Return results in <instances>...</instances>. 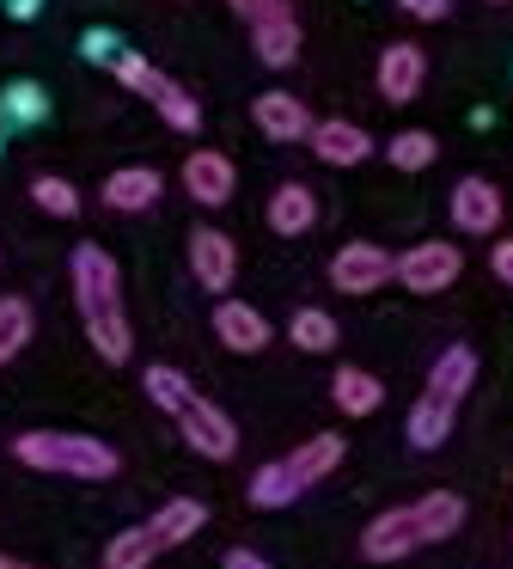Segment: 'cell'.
I'll use <instances>...</instances> for the list:
<instances>
[{
	"mask_svg": "<svg viewBox=\"0 0 513 569\" xmlns=\"http://www.w3.org/2000/svg\"><path fill=\"white\" fill-rule=\"evenodd\" d=\"M398 7H403L410 19H422V26H440V19L452 13V0H398Z\"/></svg>",
	"mask_w": 513,
	"mask_h": 569,
	"instance_id": "1f68e13d",
	"label": "cell"
},
{
	"mask_svg": "<svg viewBox=\"0 0 513 569\" xmlns=\"http://www.w3.org/2000/svg\"><path fill=\"white\" fill-rule=\"evenodd\" d=\"M251 123L263 129L275 148H288V141H305V136H312L318 117L305 111V99H293V92H275V87H269V92H256V99H251Z\"/></svg>",
	"mask_w": 513,
	"mask_h": 569,
	"instance_id": "4fadbf2b",
	"label": "cell"
},
{
	"mask_svg": "<svg viewBox=\"0 0 513 569\" xmlns=\"http://www.w3.org/2000/svg\"><path fill=\"white\" fill-rule=\"evenodd\" d=\"M80 56H86V62H117V56H122V43H117V31H104V26H98V31H86V38H80Z\"/></svg>",
	"mask_w": 513,
	"mask_h": 569,
	"instance_id": "4dcf8cb0",
	"label": "cell"
},
{
	"mask_svg": "<svg viewBox=\"0 0 513 569\" xmlns=\"http://www.w3.org/2000/svg\"><path fill=\"white\" fill-rule=\"evenodd\" d=\"M471 380H476V349L471 343H452V349H440V356H434L422 392L440 398V405H459V398L471 392Z\"/></svg>",
	"mask_w": 513,
	"mask_h": 569,
	"instance_id": "ac0fdd59",
	"label": "cell"
},
{
	"mask_svg": "<svg viewBox=\"0 0 513 569\" xmlns=\"http://www.w3.org/2000/svg\"><path fill=\"white\" fill-rule=\"evenodd\" d=\"M153 557H159V539L147 532V520L104 545V569H153Z\"/></svg>",
	"mask_w": 513,
	"mask_h": 569,
	"instance_id": "cb8c5ba5",
	"label": "cell"
},
{
	"mask_svg": "<svg viewBox=\"0 0 513 569\" xmlns=\"http://www.w3.org/2000/svg\"><path fill=\"white\" fill-rule=\"evenodd\" d=\"M489 270H495V282L513 288V239H495V246H489Z\"/></svg>",
	"mask_w": 513,
	"mask_h": 569,
	"instance_id": "d6a6232c",
	"label": "cell"
},
{
	"mask_svg": "<svg viewBox=\"0 0 513 569\" xmlns=\"http://www.w3.org/2000/svg\"><path fill=\"white\" fill-rule=\"evenodd\" d=\"M49 117V92L37 80H7L0 87V136H24V129H43Z\"/></svg>",
	"mask_w": 513,
	"mask_h": 569,
	"instance_id": "d6986e66",
	"label": "cell"
},
{
	"mask_svg": "<svg viewBox=\"0 0 513 569\" xmlns=\"http://www.w3.org/2000/svg\"><path fill=\"white\" fill-rule=\"evenodd\" d=\"M422 80H428V50L415 38H398V43L379 50L373 87H379V99H385V104H410L415 92H422Z\"/></svg>",
	"mask_w": 513,
	"mask_h": 569,
	"instance_id": "52a82bcc",
	"label": "cell"
},
{
	"mask_svg": "<svg viewBox=\"0 0 513 569\" xmlns=\"http://www.w3.org/2000/svg\"><path fill=\"white\" fill-rule=\"evenodd\" d=\"M251 50H256V62H263V68H293V62H300V19H293L288 0L269 7V13L251 26Z\"/></svg>",
	"mask_w": 513,
	"mask_h": 569,
	"instance_id": "2e32d148",
	"label": "cell"
},
{
	"mask_svg": "<svg viewBox=\"0 0 513 569\" xmlns=\"http://www.w3.org/2000/svg\"><path fill=\"white\" fill-rule=\"evenodd\" d=\"M153 111L165 117V129H178V136H195V129H202V104H195L178 80H159L153 87Z\"/></svg>",
	"mask_w": 513,
	"mask_h": 569,
	"instance_id": "484cf974",
	"label": "cell"
},
{
	"mask_svg": "<svg viewBox=\"0 0 513 569\" xmlns=\"http://www.w3.org/2000/svg\"><path fill=\"white\" fill-rule=\"evenodd\" d=\"M336 466H342V435L324 429V435H312V441H300L293 453L269 459L251 478V502L256 508H288V502H300L312 483H324Z\"/></svg>",
	"mask_w": 513,
	"mask_h": 569,
	"instance_id": "277c9868",
	"label": "cell"
},
{
	"mask_svg": "<svg viewBox=\"0 0 513 569\" xmlns=\"http://www.w3.org/2000/svg\"><path fill=\"white\" fill-rule=\"evenodd\" d=\"M489 7H507V0H489Z\"/></svg>",
	"mask_w": 513,
	"mask_h": 569,
	"instance_id": "74e56055",
	"label": "cell"
},
{
	"mask_svg": "<svg viewBox=\"0 0 513 569\" xmlns=\"http://www.w3.org/2000/svg\"><path fill=\"white\" fill-rule=\"evenodd\" d=\"M464 276V251L452 239H422L410 251H391V282H403L410 295H446Z\"/></svg>",
	"mask_w": 513,
	"mask_h": 569,
	"instance_id": "5b68a950",
	"label": "cell"
},
{
	"mask_svg": "<svg viewBox=\"0 0 513 569\" xmlns=\"http://www.w3.org/2000/svg\"><path fill=\"white\" fill-rule=\"evenodd\" d=\"M110 80H117V87H129V92H141V99H153V87L165 74H159L153 62H147V56H134V50H122L117 62H110Z\"/></svg>",
	"mask_w": 513,
	"mask_h": 569,
	"instance_id": "f546056e",
	"label": "cell"
},
{
	"mask_svg": "<svg viewBox=\"0 0 513 569\" xmlns=\"http://www.w3.org/2000/svg\"><path fill=\"white\" fill-rule=\"evenodd\" d=\"M305 148H312L324 166H336V172H349V166H366V160H373V136H366L354 117H324V123H312Z\"/></svg>",
	"mask_w": 513,
	"mask_h": 569,
	"instance_id": "8fae6325",
	"label": "cell"
},
{
	"mask_svg": "<svg viewBox=\"0 0 513 569\" xmlns=\"http://www.w3.org/2000/svg\"><path fill=\"white\" fill-rule=\"evenodd\" d=\"M446 214H452V227H459V233L489 239L501 227V190L489 184V178H459V184H452V197H446Z\"/></svg>",
	"mask_w": 513,
	"mask_h": 569,
	"instance_id": "7c38bea8",
	"label": "cell"
},
{
	"mask_svg": "<svg viewBox=\"0 0 513 569\" xmlns=\"http://www.w3.org/2000/svg\"><path fill=\"white\" fill-rule=\"evenodd\" d=\"M12 459L31 471H49V478H86L104 483L117 478V447L98 441V435H68V429H37L12 441Z\"/></svg>",
	"mask_w": 513,
	"mask_h": 569,
	"instance_id": "3957f363",
	"label": "cell"
},
{
	"mask_svg": "<svg viewBox=\"0 0 513 569\" xmlns=\"http://www.w3.org/2000/svg\"><path fill=\"white\" fill-rule=\"evenodd\" d=\"M227 7H232V13L244 19V26H256V19H263L269 7H281V0H227Z\"/></svg>",
	"mask_w": 513,
	"mask_h": 569,
	"instance_id": "836d02e7",
	"label": "cell"
},
{
	"mask_svg": "<svg viewBox=\"0 0 513 569\" xmlns=\"http://www.w3.org/2000/svg\"><path fill=\"white\" fill-rule=\"evenodd\" d=\"M37 13H43V0H7V19H19V26H31Z\"/></svg>",
	"mask_w": 513,
	"mask_h": 569,
	"instance_id": "d590c367",
	"label": "cell"
},
{
	"mask_svg": "<svg viewBox=\"0 0 513 569\" xmlns=\"http://www.w3.org/2000/svg\"><path fill=\"white\" fill-rule=\"evenodd\" d=\"M190 276L208 288V295L227 300L232 282H239V246H232L220 227H190Z\"/></svg>",
	"mask_w": 513,
	"mask_h": 569,
	"instance_id": "ba28073f",
	"label": "cell"
},
{
	"mask_svg": "<svg viewBox=\"0 0 513 569\" xmlns=\"http://www.w3.org/2000/svg\"><path fill=\"white\" fill-rule=\"evenodd\" d=\"M171 422H178V435H183L190 453H202V459H232L239 453V429H232V417L214 405V398L190 392L178 410H171Z\"/></svg>",
	"mask_w": 513,
	"mask_h": 569,
	"instance_id": "8992f818",
	"label": "cell"
},
{
	"mask_svg": "<svg viewBox=\"0 0 513 569\" xmlns=\"http://www.w3.org/2000/svg\"><path fill=\"white\" fill-rule=\"evenodd\" d=\"M178 178H183V190H190V202H202V209H227L232 190H239V166L220 148H195Z\"/></svg>",
	"mask_w": 513,
	"mask_h": 569,
	"instance_id": "30bf717a",
	"label": "cell"
},
{
	"mask_svg": "<svg viewBox=\"0 0 513 569\" xmlns=\"http://www.w3.org/2000/svg\"><path fill=\"white\" fill-rule=\"evenodd\" d=\"M31 202L49 214V221H73V214H80V190H73L68 178H56V172L31 178Z\"/></svg>",
	"mask_w": 513,
	"mask_h": 569,
	"instance_id": "83f0119b",
	"label": "cell"
},
{
	"mask_svg": "<svg viewBox=\"0 0 513 569\" xmlns=\"http://www.w3.org/2000/svg\"><path fill=\"white\" fill-rule=\"evenodd\" d=\"M288 337H293V349H305V356H330V349H336V319H330L324 307H300L288 319Z\"/></svg>",
	"mask_w": 513,
	"mask_h": 569,
	"instance_id": "7402d4cb",
	"label": "cell"
},
{
	"mask_svg": "<svg viewBox=\"0 0 513 569\" xmlns=\"http://www.w3.org/2000/svg\"><path fill=\"white\" fill-rule=\"evenodd\" d=\"M452 417H459V405H440V398H415L410 405V447H440L452 435Z\"/></svg>",
	"mask_w": 513,
	"mask_h": 569,
	"instance_id": "603a6c76",
	"label": "cell"
},
{
	"mask_svg": "<svg viewBox=\"0 0 513 569\" xmlns=\"http://www.w3.org/2000/svg\"><path fill=\"white\" fill-rule=\"evenodd\" d=\"M214 337H220V349H232V356H256V349H269V337H275V325L263 319V312L251 307V300H220L214 307Z\"/></svg>",
	"mask_w": 513,
	"mask_h": 569,
	"instance_id": "5bb4252c",
	"label": "cell"
},
{
	"mask_svg": "<svg viewBox=\"0 0 513 569\" xmlns=\"http://www.w3.org/2000/svg\"><path fill=\"white\" fill-rule=\"evenodd\" d=\"M330 282H336L342 295H373V288L391 282V251L373 246V239H349V246H336V258H330Z\"/></svg>",
	"mask_w": 513,
	"mask_h": 569,
	"instance_id": "9c48e42d",
	"label": "cell"
},
{
	"mask_svg": "<svg viewBox=\"0 0 513 569\" xmlns=\"http://www.w3.org/2000/svg\"><path fill=\"white\" fill-rule=\"evenodd\" d=\"M31 300L19 295H0V361H12L24 343H31Z\"/></svg>",
	"mask_w": 513,
	"mask_h": 569,
	"instance_id": "4316f807",
	"label": "cell"
},
{
	"mask_svg": "<svg viewBox=\"0 0 513 569\" xmlns=\"http://www.w3.org/2000/svg\"><path fill=\"white\" fill-rule=\"evenodd\" d=\"M459 527H464V496H459V490H428L422 502L385 508L379 520H366L361 557H366V563H403L410 551L452 539Z\"/></svg>",
	"mask_w": 513,
	"mask_h": 569,
	"instance_id": "7a4b0ae2",
	"label": "cell"
},
{
	"mask_svg": "<svg viewBox=\"0 0 513 569\" xmlns=\"http://www.w3.org/2000/svg\"><path fill=\"white\" fill-rule=\"evenodd\" d=\"M330 405H336L342 417H373V410L385 405V386L366 368H336L330 373Z\"/></svg>",
	"mask_w": 513,
	"mask_h": 569,
	"instance_id": "44dd1931",
	"label": "cell"
},
{
	"mask_svg": "<svg viewBox=\"0 0 513 569\" xmlns=\"http://www.w3.org/2000/svg\"><path fill=\"white\" fill-rule=\"evenodd\" d=\"M68 276H73V307H80V325H86V343L98 349V361L122 368L134 349V331H129V312H122V270L104 246L80 239L68 258Z\"/></svg>",
	"mask_w": 513,
	"mask_h": 569,
	"instance_id": "6da1fadb",
	"label": "cell"
},
{
	"mask_svg": "<svg viewBox=\"0 0 513 569\" xmlns=\"http://www.w3.org/2000/svg\"><path fill=\"white\" fill-rule=\"evenodd\" d=\"M98 197H104V209H117V214H147L159 197H165V178H159L153 166H117Z\"/></svg>",
	"mask_w": 513,
	"mask_h": 569,
	"instance_id": "e0dca14e",
	"label": "cell"
},
{
	"mask_svg": "<svg viewBox=\"0 0 513 569\" xmlns=\"http://www.w3.org/2000/svg\"><path fill=\"white\" fill-rule=\"evenodd\" d=\"M263 221H269V233H275V239L312 233V227H318V197H312V184H300V178L275 184V190H269V202H263Z\"/></svg>",
	"mask_w": 513,
	"mask_h": 569,
	"instance_id": "9a60e30c",
	"label": "cell"
},
{
	"mask_svg": "<svg viewBox=\"0 0 513 569\" xmlns=\"http://www.w3.org/2000/svg\"><path fill=\"white\" fill-rule=\"evenodd\" d=\"M0 569H24V563H12V557H0Z\"/></svg>",
	"mask_w": 513,
	"mask_h": 569,
	"instance_id": "8d00e7d4",
	"label": "cell"
},
{
	"mask_svg": "<svg viewBox=\"0 0 513 569\" xmlns=\"http://www.w3.org/2000/svg\"><path fill=\"white\" fill-rule=\"evenodd\" d=\"M202 527H208V508L195 502V496H171V502L159 508L153 520H147V532L159 539V551H171V545H190Z\"/></svg>",
	"mask_w": 513,
	"mask_h": 569,
	"instance_id": "ffe728a7",
	"label": "cell"
},
{
	"mask_svg": "<svg viewBox=\"0 0 513 569\" xmlns=\"http://www.w3.org/2000/svg\"><path fill=\"white\" fill-rule=\"evenodd\" d=\"M385 160L398 166V172H428V166L440 160V141L428 136V129H398V136L385 141Z\"/></svg>",
	"mask_w": 513,
	"mask_h": 569,
	"instance_id": "d4e9b609",
	"label": "cell"
},
{
	"mask_svg": "<svg viewBox=\"0 0 513 569\" xmlns=\"http://www.w3.org/2000/svg\"><path fill=\"white\" fill-rule=\"evenodd\" d=\"M141 380H147V398H153V405H159V410H165V417H171V410H178V405H183V398H190V392H195V386H190V380H183V373H178V368H165V361H159V368H147V373H141Z\"/></svg>",
	"mask_w": 513,
	"mask_h": 569,
	"instance_id": "f1b7e54d",
	"label": "cell"
},
{
	"mask_svg": "<svg viewBox=\"0 0 513 569\" xmlns=\"http://www.w3.org/2000/svg\"><path fill=\"white\" fill-rule=\"evenodd\" d=\"M220 569H269V563H263L256 551H244V545H239V551H227V557H220Z\"/></svg>",
	"mask_w": 513,
	"mask_h": 569,
	"instance_id": "e575fe53",
	"label": "cell"
}]
</instances>
